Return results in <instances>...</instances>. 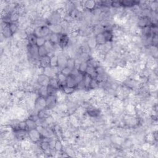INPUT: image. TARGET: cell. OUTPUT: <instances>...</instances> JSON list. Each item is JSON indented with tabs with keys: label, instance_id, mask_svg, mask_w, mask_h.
I'll use <instances>...</instances> for the list:
<instances>
[{
	"label": "cell",
	"instance_id": "cell-1",
	"mask_svg": "<svg viewBox=\"0 0 158 158\" xmlns=\"http://www.w3.org/2000/svg\"><path fill=\"white\" fill-rule=\"evenodd\" d=\"M51 30L48 26H44L41 27H37L35 28L34 35L38 37H46L51 34Z\"/></svg>",
	"mask_w": 158,
	"mask_h": 158
},
{
	"label": "cell",
	"instance_id": "cell-2",
	"mask_svg": "<svg viewBox=\"0 0 158 158\" xmlns=\"http://www.w3.org/2000/svg\"><path fill=\"white\" fill-rule=\"evenodd\" d=\"M27 134L28 138H30V140L33 143H38L40 141V140L42 138V136L41 135L40 133L39 132L37 128L32 129V130L27 131Z\"/></svg>",
	"mask_w": 158,
	"mask_h": 158
},
{
	"label": "cell",
	"instance_id": "cell-3",
	"mask_svg": "<svg viewBox=\"0 0 158 158\" xmlns=\"http://www.w3.org/2000/svg\"><path fill=\"white\" fill-rule=\"evenodd\" d=\"M35 109L36 111H37V113L38 111L45 109L46 108V98L43 97L39 96L35 99Z\"/></svg>",
	"mask_w": 158,
	"mask_h": 158
},
{
	"label": "cell",
	"instance_id": "cell-4",
	"mask_svg": "<svg viewBox=\"0 0 158 158\" xmlns=\"http://www.w3.org/2000/svg\"><path fill=\"white\" fill-rule=\"evenodd\" d=\"M46 108L48 109H54L57 104V97L56 95H48L46 98Z\"/></svg>",
	"mask_w": 158,
	"mask_h": 158
},
{
	"label": "cell",
	"instance_id": "cell-5",
	"mask_svg": "<svg viewBox=\"0 0 158 158\" xmlns=\"http://www.w3.org/2000/svg\"><path fill=\"white\" fill-rule=\"evenodd\" d=\"M50 78L45 74H40L37 78V83L40 86H48Z\"/></svg>",
	"mask_w": 158,
	"mask_h": 158
},
{
	"label": "cell",
	"instance_id": "cell-6",
	"mask_svg": "<svg viewBox=\"0 0 158 158\" xmlns=\"http://www.w3.org/2000/svg\"><path fill=\"white\" fill-rule=\"evenodd\" d=\"M69 38L66 34H60V40L59 42V46L62 49L66 48V46L69 44Z\"/></svg>",
	"mask_w": 158,
	"mask_h": 158
},
{
	"label": "cell",
	"instance_id": "cell-7",
	"mask_svg": "<svg viewBox=\"0 0 158 158\" xmlns=\"http://www.w3.org/2000/svg\"><path fill=\"white\" fill-rule=\"evenodd\" d=\"M150 19L148 16H142L140 18H139L138 20V26L142 28H145L146 27H148V25L149 24Z\"/></svg>",
	"mask_w": 158,
	"mask_h": 158
},
{
	"label": "cell",
	"instance_id": "cell-8",
	"mask_svg": "<svg viewBox=\"0 0 158 158\" xmlns=\"http://www.w3.org/2000/svg\"><path fill=\"white\" fill-rule=\"evenodd\" d=\"M58 57V66L60 70H61L63 68L67 67V63L68 58L64 55H59L57 56Z\"/></svg>",
	"mask_w": 158,
	"mask_h": 158
},
{
	"label": "cell",
	"instance_id": "cell-9",
	"mask_svg": "<svg viewBox=\"0 0 158 158\" xmlns=\"http://www.w3.org/2000/svg\"><path fill=\"white\" fill-rule=\"evenodd\" d=\"M50 59H51V56H49V55L40 57L39 60L40 66L43 68V69H45V68L49 66Z\"/></svg>",
	"mask_w": 158,
	"mask_h": 158
},
{
	"label": "cell",
	"instance_id": "cell-10",
	"mask_svg": "<svg viewBox=\"0 0 158 158\" xmlns=\"http://www.w3.org/2000/svg\"><path fill=\"white\" fill-rule=\"evenodd\" d=\"M56 78L58 82L59 89H62L64 87L66 86V80H67V77L63 75L62 73L59 72L58 74L56 75Z\"/></svg>",
	"mask_w": 158,
	"mask_h": 158
},
{
	"label": "cell",
	"instance_id": "cell-11",
	"mask_svg": "<svg viewBox=\"0 0 158 158\" xmlns=\"http://www.w3.org/2000/svg\"><path fill=\"white\" fill-rule=\"evenodd\" d=\"M59 40H60V34L51 33L48 36V40H49L53 45L55 46L59 44Z\"/></svg>",
	"mask_w": 158,
	"mask_h": 158
},
{
	"label": "cell",
	"instance_id": "cell-12",
	"mask_svg": "<svg viewBox=\"0 0 158 158\" xmlns=\"http://www.w3.org/2000/svg\"><path fill=\"white\" fill-rule=\"evenodd\" d=\"M48 26L49 27V29L51 30V33H55L57 34H61L62 33L63 28L60 24H51V25H49Z\"/></svg>",
	"mask_w": 158,
	"mask_h": 158
},
{
	"label": "cell",
	"instance_id": "cell-13",
	"mask_svg": "<svg viewBox=\"0 0 158 158\" xmlns=\"http://www.w3.org/2000/svg\"><path fill=\"white\" fill-rule=\"evenodd\" d=\"M102 33L103 34L104 37H105L106 42H111L113 41L114 38V34L112 30L109 29L104 30Z\"/></svg>",
	"mask_w": 158,
	"mask_h": 158
},
{
	"label": "cell",
	"instance_id": "cell-14",
	"mask_svg": "<svg viewBox=\"0 0 158 158\" xmlns=\"http://www.w3.org/2000/svg\"><path fill=\"white\" fill-rule=\"evenodd\" d=\"M66 86L69 87L74 88L75 89H76V88H77V83L76 82V81H75L74 77L71 74L69 75V76L67 77Z\"/></svg>",
	"mask_w": 158,
	"mask_h": 158
},
{
	"label": "cell",
	"instance_id": "cell-15",
	"mask_svg": "<svg viewBox=\"0 0 158 158\" xmlns=\"http://www.w3.org/2000/svg\"><path fill=\"white\" fill-rule=\"evenodd\" d=\"M25 121H26L28 131L32 130V129L37 128L38 127V125H37V122H36L34 120L32 119V118L30 117L27 118V119Z\"/></svg>",
	"mask_w": 158,
	"mask_h": 158
},
{
	"label": "cell",
	"instance_id": "cell-16",
	"mask_svg": "<svg viewBox=\"0 0 158 158\" xmlns=\"http://www.w3.org/2000/svg\"><path fill=\"white\" fill-rule=\"evenodd\" d=\"M38 96L41 97H43L46 98L48 96V90L47 86H40L38 88Z\"/></svg>",
	"mask_w": 158,
	"mask_h": 158
},
{
	"label": "cell",
	"instance_id": "cell-17",
	"mask_svg": "<svg viewBox=\"0 0 158 158\" xmlns=\"http://www.w3.org/2000/svg\"><path fill=\"white\" fill-rule=\"evenodd\" d=\"M2 33H3V36H4V37L6 38L11 37L13 35L11 30V29H10L9 24H7L3 27Z\"/></svg>",
	"mask_w": 158,
	"mask_h": 158
},
{
	"label": "cell",
	"instance_id": "cell-18",
	"mask_svg": "<svg viewBox=\"0 0 158 158\" xmlns=\"http://www.w3.org/2000/svg\"><path fill=\"white\" fill-rule=\"evenodd\" d=\"M88 67V64L87 61H82L77 67V70L79 72H80L83 74L86 73V71L87 70V68Z\"/></svg>",
	"mask_w": 158,
	"mask_h": 158
},
{
	"label": "cell",
	"instance_id": "cell-19",
	"mask_svg": "<svg viewBox=\"0 0 158 158\" xmlns=\"http://www.w3.org/2000/svg\"><path fill=\"white\" fill-rule=\"evenodd\" d=\"M95 40L97 43V46H101L106 43L103 33L96 34L95 36Z\"/></svg>",
	"mask_w": 158,
	"mask_h": 158
},
{
	"label": "cell",
	"instance_id": "cell-20",
	"mask_svg": "<svg viewBox=\"0 0 158 158\" xmlns=\"http://www.w3.org/2000/svg\"><path fill=\"white\" fill-rule=\"evenodd\" d=\"M96 6V3L94 1H87L84 3V7L88 11L94 10Z\"/></svg>",
	"mask_w": 158,
	"mask_h": 158
},
{
	"label": "cell",
	"instance_id": "cell-21",
	"mask_svg": "<svg viewBox=\"0 0 158 158\" xmlns=\"http://www.w3.org/2000/svg\"><path fill=\"white\" fill-rule=\"evenodd\" d=\"M11 23H16L20 19V15L17 12H13L9 14Z\"/></svg>",
	"mask_w": 158,
	"mask_h": 158
},
{
	"label": "cell",
	"instance_id": "cell-22",
	"mask_svg": "<svg viewBox=\"0 0 158 158\" xmlns=\"http://www.w3.org/2000/svg\"><path fill=\"white\" fill-rule=\"evenodd\" d=\"M48 86H49V87H51L52 88H54L57 89V90L59 89V84H58V82H57L56 77L50 78Z\"/></svg>",
	"mask_w": 158,
	"mask_h": 158
},
{
	"label": "cell",
	"instance_id": "cell-23",
	"mask_svg": "<svg viewBox=\"0 0 158 158\" xmlns=\"http://www.w3.org/2000/svg\"><path fill=\"white\" fill-rule=\"evenodd\" d=\"M67 67L69 68L71 70L76 69V61L73 58H68Z\"/></svg>",
	"mask_w": 158,
	"mask_h": 158
},
{
	"label": "cell",
	"instance_id": "cell-24",
	"mask_svg": "<svg viewBox=\"0 0 158 158\" xmlns=\"http://www.w3.org/2000/svg\"><path fill=\"white\" fill-rule=\"evenodd\" d=\"M38 56H39L40 58V57H44L45 56L49 55V53L48 51V50L46 49V48H45V46L38 48Z\"/></svg>",
	"mask_w": 158,
	"mask_h": 158
},
{
	"label": "cell",
	"instance_id": "cell-25",
	"mask_svg": "<svg viewBox=\"0 0 158 158\" xmlns=\"http://www.w3.org/2000/svg\"><path fill=\"white\" fill-rule=\"evenodd\" d=\"M58 66V57L56 55H53L51 56L50 59V67H56Z\"/></svg>",
	"mask_w": 158,
	"mask_h": 158
},
{
	"label": "cell",
	"instance_id": "cell-26",
	"mask_svg": "<svg viewBox=\"0 0 158 158\" xmlns=\"http://www.w3.org/2000/svg\"><path fill=\"white\" fill-rule=\"evenodd\" d=\"M40 148H41V150L43 151L44 152L48 151L51 150L49 148V142L48 141H42L40 143Z\"/></svg>",
	"mask_w": 158,
	"mask_h": 158
},
{
	"label": "cell",
	"instance_id": "cell-27",
	"mask_svg": "<svg viewBox=\"0 0 158 158\" xmlns=\"http://www.w3.org/2000/svg\"><path fill=\"white\" fill-rule=\"evenodd\" d=\"M87 113L88 114V115L93 117H96L99 116V111L97 110L96 109L93 108V107H90V108L87 109Z\"/></svg>",
	"mask_w": 158,
	"mask_h": 158
},
{
	"label": "cell",
	"instance_id": "cell-28",
	"mask_svg": "<svg viewBox=\"0 0 158 158\" xmlns=\"http://www.w3.org/2000/svg\"><path fill=\"white\" fill-rule=\"evenodd\" d=\"M37 37L34 34L28 35L27 37L28 45H36V41H37Z\"/></svg>",
	"mask_w": 158,
	"mask_h": 158
},
{
	"label": "cell",
	"instance_id": "cell-29",
	"mask_svg": "<svg viewBox=\"0 0 158 158\" xmlns=\"http://www.w3.org/2000/svg\"><path fill=\"white\" fill-rule=\"evenodd\" d=\"M99 83L97 81L96 78H92L91 80L90 83L89 85V89L90 90H95L99 87Z\"/></svg>",
	"mask_w": 158,
	"mask_h": 158
},
{
	"label": "cell",
	"instance_id": "cell-30",
	"mask_svg": "<svg viewBox=\"0 0 158 158\" xmlns=\"http://www.w3.org/2000/svg\"><path fill=\"white\" fill-rule=\"evenodd\" d=\"M47 40H46L45 37H38L37 38V41H36V45H37L38 48L43 46Z\"/></svg>",
	"mask_w": 158,
	"mask_h": 158
},
{
	"label": "cell",
	"instance_id": "cell-31",
	"mask_svg": "<svg viewBox=\"0 0 158 158\" xmlns=\"http://www.w3.org/2000/svg\"><path fill=\"white\" fill-rule=\"evenodd\" d=\"M61 90H63V92L65 95H71V94H73V93H74L75 88L65 86V87H64Z\"/></svg>",
	"mask_w": 158,
	"mask_h": 158
},
{
	"label": "cell",
	"instance_id": "cell-32",
	"mask_svg": "<svg viewBox=\"0 0 158 158\" xmlns=\"http://www.w3.org/2000/svg\"><path fill=\"white\" fill-rule=\"evenodd\" d=\"M120 6L124 7H132L135 5H137L136 4V2L133 1H120Z\"/></svg>",
	"mask_w": 158,
	"mask_h": 158
},
{
	"label": "cell",
	"instance_id": "cell-33",
	"mask_svg": "<svg viewBox=\"0 0 158 158\" xmlns=\"http://www.w3.org/2000/svg\"><path fill=\"white\" fill-rule=\"evenodd\" d=\"M9 26L13 35L16 34V32H17V31L19 30V26H18L17 23H11L9 24Z\"/></svg>",
	"mask_w": 158,
	"mask_h": 158
},
{
	"label": "cell",
	"instance_id": "cell-34",
	"mask_svg": "<svg viewBox=\"0 0 158 158\" xmlns=\"http://www.w3.org/2000/svg\"><path fill=\"white\" fill-rule=\"evenodd\" d=\"M88 46L90 49L95 48L96 46H97V43H96V41L95 40V38H92L89 40L88 42Z\"/></svg>",
	"mask_w": 158,
	"mask_h": 158
},
{
	"label": "cell",
	"instance_id": "cell-35",
	"mask_svg": "<svg viewBox=\"0 0 158 158\" xmlns=\"http://www.w3.org/2000/svg\"><path fill=\"white\" fill-rule=\"evenodd\" d=\"M87 62H88V66H90L94 67V68H96L97 67L99 66V64H98V62H97L95 59H93V58L88 59V61H87Z\"/></svg>",
	"mask_w": 158,
	"mask_h": 158
},
{
	"label": "cell",
	"instance_id": "cell-36",
	"mask_svg": "<svg viewBox=\"0 0 158 158\" xmlns=\"http://www.w3.org/2000/svg\"><path fill=\"white\" fill-rule=\"evenodd\" d=\"M60 72L62 73L63 75H65V76L68 77L71 74L72 70L69 69V68H68L67 67H64V68H63V69L61 70Z\"/></svg>",
	"mask_w": 158,
	"mask_h": 158
},
{
	"label": "cell",
	"instance_id": "cell-37",
	"mask_svg": "<svg viewBox=\"0 0 158 158\" xmlns=\"http://www.w3.org/2000/svg\"><path fill=\"white\" fill-rule=\"evenodd\" d=\"M63 149V144L59 140L56 141V145H55V149L56 151H61Z\"/></svg>",
	"mask_w": 158,
	"mask_h": 158
},
{
	"label": "cell",
	"instance_id": "cell-38",
	"mask_svg": "<svg viewBox=\"0 0 158 158\" xmlns=\"http://www.w3.org/2000/svg\"><path fill=\"white\" fill-rule=\"evenodd\" d=\"M49 148L51 150L55 149V145H56V141L51 140L49 142Z\"/></svg>",
	"mask_w": 158,
	"mask_h": 158
},
{
	"label": "cell",
	"instance_id": "cell-39",
	"mask_svg": "<svg viewBox=\"0 0 158 158\" xmlns=\"http://www.w3.org/2000/svg\"><path fill=\"white\" fill-rule=\"evenodd\" d=\"M111 5L113 7H114V8H118V7L121 6L120 1L119 2H118V1H112V2H111Z\"/></svg>",
	"mask_w": 158,
	"mask_h": 158
}]
</instances>
